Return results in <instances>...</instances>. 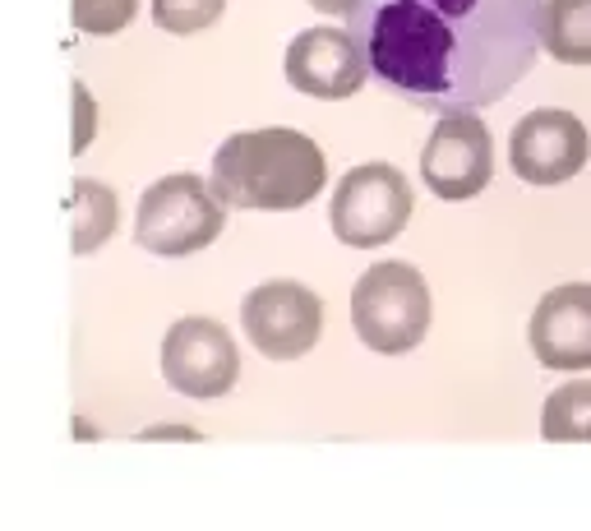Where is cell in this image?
I'll use <instances>...</instances> for the list:
<instances>
[{
  "mask_svg": "<svg viewBox=\"0 0 591 531\" xmlns=\"http://www.w3.org/2000/svg\"><path fill=\"white\" fill-rule=\"evenodd\" d=\"M587 439H591V425H587Z\"/></svg>",
  "mask_w": 591,
  "mask_h": 531,
  "instance_id": "obj_18",
  "label": "cell"
},
{
  "mask_svg": "<svg viewBox=\"0 0 591 531\" xmlns=\"http://www.w3.org/2000/svg\"><path fill=\"white\" fill-rule=\"evenodd\" d=\"M411 218V185L398 167L388 162H365L351 167L333 190L328 204V227L351 250L388 245Z\"/></svg>",
  "mask_w": 591,
  "mask_h": 531,
  "instance_id": "obj_5",
  "label": "cell"
},
{
  "mask_svg": "<svg viewBox=\"0 0 591 531\" xmlns=\"http://www.w3.org/2000/svg\"><path fill=\"white\" fill-rule=\"evenodd\" d=\"M222 10H227V0H153V24L162 33L190 37L218 24Z\"/></svg>",
  "mask_w": 591,
  "mask_h": 531,
  "instance_id": "obj_14",
  "label": "cell"
},
{
  "mask_svg": "<svg viewBox=\"0 0 591 531\" xmlns=\"http://www.w3.org/2000/svg\"><path fill=\"white\" fill-rule=\"evenodd\" d=\"M74 107H79V125H74V153L93 139V97H88V88L74 79Z\"/></svg>",
  "mask_w": 591,
  "mask_h": 531,
  "instance_id": "obj_16",
  "label": "cell"
},
{
  "mask_svg": "<svg viewBox=\"0 0 591 531\" xmlns=\"http://www.w3.org/2000/svg\"><path fill=\"white\" fill-rule=\"evenodd\" d=\"M162 375L185 398H222L241 375V351L213 319H181L162 342Z\"/></svg>",
  "mask_w": 591,
  "mask_h": 531,
  "instance_id": "obj_9",
  "label": "cell"
},
{
  "mask_svg": "<svg viewBox=\"0 0 591 531\" xmlns=\"http://www.w3.org/2000/svg\"><path fill=\"white\" fill-rule=\"evenodd\" d=\"M531 351L545 370L578 375L591 370V287L568 282V287L545 291L536 314H531Z\"/></svg>",
  "mask_w": 591,
  "mask_h": 531,
  "instance_id": "obj_11",
  "label": "cell"
},
{
  "mask_svg": "<svg viewBox=\"0 0 591 531\" xmlns=\"http://www.w3.org/2000/svg\"><path fill=\"white\" fill-rule=\"evenodd\" d=\"M351 324H356V338L370 351H384V356L411 351L430 328L425 278L402 259L374 264L370 273H361V282L351 291Z\"/></svg>",
  "mask_w": 591,
  "mask_h": 531,
  "instance_id": "obj_3",
  "label": "cell"
},
{
  "mask_svg": "<svg viewBox=\"0 0 591 531\" xmlns=\"http://www.w3.org/2000/svg\"><path fill=\"white\" fill-rule=\"evenodd\" d=\"M495 176V139L481 116L453 111L430 130L421 153V181L439 199H476Z\"/></svg>",
  "mask_w": 591,
  "mask_h": 531,
  "instance_id": "obj_7",
  "label": "cell"
},
{
  "mask_svg": "<svg viewBox=\"0 0 591 531\" xmlns=\"http://www.w3.org/2000/svg\"><path fill=\"white\" fill-rule=\"evenodd\" d=\"M139 0H70V24L88 37H111L134 19Z\"/></svg>",
  "mask_w": 591,
  "mask_h": 531,
  "instance_id": "obj_15",
  "label": "cell"
},
{
  "mask_svg": "<svg viewBox=\"0 0 591 531\" xmlns=\"http://www.w3.org/2000/svg\"><path fill=\"white\" fill-rule=\"evenodd\" d=\"M324 153L301 130H241L213 153V194L227 208L287 213L324 190Z\"/></svg>",
  "mask_w": 591,
  "mask_h": 531,
  "instance_id": "obj_2",
  "label": "cell"
},
{
  "mask_svg": "<svg viewBox=\"0 0 591 531\" xmlns=\"http://www.w3.org/2000/svg\"><path fill=\"white\" fill-rule=\"evenodd\" d=\"M370 79L365 51L356 47L351 33L338 28H305L287 47V84L296 93L324 97V102H342V97L361 93Z\"/></svg>",
  "mask_w": 591,
  "mask_h": 531,
  "instance_id": "obj_10",
  "label": "cell"
},
{
  "mask_svg": "<svg viewBox=\"0 0 591 531\" xmlns=\"http://www.w3.org/2000/svg\"><path fill=\"white\" fill-rule=\"evenodd\" d=\"M222 199L213 185L199 176H167L139 199V218H134V241L139 250L162 254V259H181L213 245L227 227Z\"/></svg>",
  "mask_w": 591,
  "mask_h": 531,
  "instance_id": "obj_4",
  "label": "cell"
},
{
  "mask_svg": "<svg viewBox=\"0 0 591 531\" xmlns=\"http://www.w3.org/2000/svg\"><path fill=\"white\" fill-rule=\"evenodd\" d=\"M70 250L74 254H93L97 245L116 231V194L97 181H74L70 190Z\"/></svg>",
  "mask_w": 591,
  "mask_h": 531,
  "instance_id": "obj_13",
  "label": "cell"
},
{
  "mask_svg": "<svg viewBox=\"0 0 591 531\" xmlns=\"http://www.w3.org/2000/svg\"><path fill=\"white\" fill-rule=\"evenodd\" d=\"M305 5H314L319 14H342V19H347V10L356 5V0H305Z\"/></svg>",
  "mask_w": 591,
  "mask_h": 531,
  "instance_id": "obj_17",
  "label": "cell"
},
{
  "mask_svg": "<svg viewBox=\"0 0 591 531\" xmlns=\"http://www.w3.org/2000/svg\"><path fill=\"white\" fill-rule=\"evenodd\" d=\"M591 157V139L587 125L573 116V111L559 107H541L522 116L513 125V139H508V167L513 176L527 185H564L573 181Z\"/></svg>",
  "mask_w": 591,
  "mask_h": 531,
  "instance_id": "obj_8",
  "label": "cell"
},
{
  "mask_svg": "<svg viewBox=\"0 0 591 531\" xmlns=\"http://www.w3.org/2000/svg\"><path fill=\"white\" fill-rule=\"evenodd\" d=\"M545 0H356L347 33L370 79L421 111H481L527 79Z\"/></svg>",
  "mask_w": 591,
  "mask_h": 531,
  "instance_id": "obj_1",
  "label": "cell"
},
{
  "mask_svg": "<svg viewBox=\"0 0 591 531\" xmlns=\"http://www.w3.org/2000/svg\"><path fill=\"white\" fill-rule=\"evenodd\" d=\"M541 47L559 65H591V0H545Z\"/></svg>",
  "mask_w": 591,
  "mask_h": 531,
  "instance_id": "obj_12",
  "label": "cell"
},
{
  "mask_svg": "<svg viewBox=\"0 0 591 531\" xmlns=\"http://www.w3.org/2000/svg\"><path fill=\"white\" fill-rule=\"evenodd\" d=\"M245 338L268 361H296L319 342L324 301L301 282H264L241 301Z\"/></svg>",
  "mask_w": 591,
  "mask_h": 531,
  "instance_id": "obj_6",
  "label": "cell"
}]
</instances>
